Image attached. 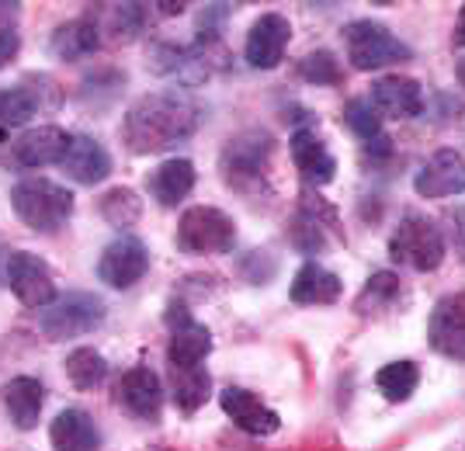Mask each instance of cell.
Returning a JSON list of instances; mask_svg holds the SVG:
<instances>
[{"label": "cell", "instance_id": "cell-30", "mask_svg": "<svg viewBox=\"0 0 465 451\" xmlns=\"http://www.w3.org/2000/svg\"><path fill=\"white\" fill-rule=\"evenodd\" d=\"M299 77L306 83H316V87H341L344 83L341 63L330 49H312V53L299 59Z\"/></svg>", "mask_w": 465, "mask_h": 451}, {"label": "cell", "instance_id": "cell-11", "mask_svg": "<svg viewBox=\"0 0 465 451\" xmlns=\"http://www.w3.org/2000/svg\"><path fill=\"white\" fill-rule=\"evenodd\" d=\"M115 403L129 417L156 424L160 413H163V382H160V375L153 368H146V365L129 368L115 382Z\"/></svg>", "mask_w": 465, "mask_h": 451}, {"label": "cell", "instance_id": "cell-12", "mask_svg": "<svg viewBox=\"0 0 465 451\" xmlns=\"http://www.w3.org/2000/svg\"><path fill=\"white\" fill-rule=\"evenodd\" d=\"M427 340L438 354L451 361H465V292L438 299L427 319Z\"/></svg>", "mask_w": 465, "mask_h": 451}, {"label": "cell", "instance_id": "cell-24", "mask_svg": "<svg viewBox=\"0 0 465 451\" xmlns=\"http://www.w3.org/2000/svg\"><path fill=\"white\" fill-rule=\"evenodd\" d=\"M101 49V28L94 18H74L53 32V56L63 63L87 59Z\"/></svg>", "mask_w": 465, "mask_h": 451}, {"label": "cell", "instance_id": "cell-35", "mask_svg": "<svg viewBox=\"0 0 465 451\" xmlns=\"http://www.w3.org/2000/svg\"><path fill=\"white\" fill-rule=\"evenodd\" d=\"M18 49H21V35L11 28V25H0V70L18 56Z\"/></svg>", "mask_w": 465, "mask_h": 451}, {"label": "cell", "instance_id": "cell-28", "mask_svg": "<svg viewBox=\"0 0 465 451\" xmlns=\"http://www.w3.org/2000/svg\"><path fill=\"white\" fill-rule=\"evenodd\" d=\"M97 212L104 222H112L115 230H129V226H136L139 216H143V201L133 188H112V191H104L101 201H97Z\"/></svg>", "mask_w": 465, "mask_h": 451}, {"label": "cell", "instance_id": "cell-31", "mask_svg": "<svg viewBox=\"0 0 465 451\" xmlns=\"http://www.w3.org/2000/svg\"><path fill=\"white\" fill-rule=\"evenodd\" d=\"M39 112V98L25 87H0V129L25 125L28 118Z\"/></svg>", "mask_w": 465, "mask_h": 451}, {"label": "cell", "instance_id": "cell-20", "mask_svg": "<svg viewBox=\"0 0 465 451\" xmlns=\"http://www.w3.org/2000/svg\"><path fill=\"white\" fill-rule=\"evenodd\" d=\"M49 445L56 451H97L101 431L91 413L70 407V410H59L56 420L49 424Z\"/></svg>", "mask_w": 465, "mask_h": 451}, {"label": "cell", "instance_id": "cell-40", "mask_svg": "<svg viewBox=\"0 0 465 451\" xmlns=\"http://www.w3.org/2000/svg\"><path fill=\"white\" fill-rule=\"evenodd\" d=\"M4 268H7V254H4V250H0V271H4Z\"/></svg>", "mask_w": 465, "mask_h": 451}, {"label": "cell", "instance_id": "cell-32", "mask_svg": "<svg viewBox=\"0 0 465 451\" xmlns=\"http://www.w3.org/2000/svg\"><path fill=\"white\" fill-rule=\"evenodd\" d=\"M146 25V4H112L108 35L115 42H133Z\"/></svg>", "mask_w": 465, "mask_h": 451}, {"label": "cell", "instance_id": "cell-33", "mask_svg": "<svg viewBox=\"0 0 465 451\" xmlns=\"http://www.w3.org/2000/svg\"><path fill=\"white\" fill-rule=\"evenodd\" d=\"M344 122H348V129L361 139L365 146L382 136V118H379V112H375L365 98L348 101V108H344Z\"/></svg>", "mask_w": 465, "mask_h": 451}, {"label": "cell", "instance_id": "cell-4", "mask_svg": "<svg viewBox=\"0 0 465 451\" xmlns=\"http://www.w3.org/2000/svg\"><path fill=\"white\" fill-rule=\"evenodd\" d=\"M272 153L274 139L261 129H251V132H240L236 139H230L226 150H223V160H219L226 184L236 191L261 188V181L272 171Z\"/></svg>", "mask_w": 465, "mask_h": 451}, {"label": "cell", "instance_id": "cell-22", "mask_svg": "<svg viewBox=\"0 0 465 451\" xmlns=\"http://www.w3.org/2000/svg\"><path fill=\"white\" fill-rule=\"evenodd\" d=\"M344 292V285H341V278L327 271L323 264H316V260H306L295 278H292V302L295 306H330V302H337Z\"/></svg>", "mask_w": 465, "mask_h": 451}, {"label": "cell", "instance_id": "cell-34", "mask_svg": "<svg viewBox=\"0 0 465 451\" xmlns=\"http://www.w3.org/2000/svg\"><path fill=\"white\" fill-rule=\"evenodd\" d=\"M292 243H295L299 250H306V254H316V250L327 247L323 222H320V216H316L312 209H302V212L295 216V222H292Z\"/></svg>", "mask_w": 465, "mask_h": 451}, {"label": "cell", "instance_id": "cell-21", "mask_svg": "<svg viewBox=\"0 0 465 451\" xmlns=\"http://www.w3.org/2000/svg\"><path fill=\"white\" fill-rule=\"evenodd\" d=\"M0 396H4V407H7V413H11V420H15L18 431L39 427L42 407H45V386H42L39 378L18 375V378L4 382Z\"/></svg>", "mask_w": 465, "mask_h": 451}, {"label": "cell", "instance_id": "cell-18", "mask_svg": "<svg viewBox=\"0 0 465 451\" xmlns=\"http://www.w3.org/2000/svg\"><path fill=\"white\" fill-rule=\"evenodd\" d=\"M63 174L70 177L74 184H84V188H94L104 177L112 174V157L108 150L91 136H70V146L59 160Z\"/></svg>", "mask_w": 465, "mask_h": 451}, {"label": "cell", "instance_id": "cell-10", "mask_svg": "<svg viewBox=\"0 0 465 451\" xmlns=\"http://www.w3.org/2000/svg\"><path fill=\"white\" fill-rule=\"evenodd\" d=\"M146 271H150V250L139 243L136 236H118L97 257V278L108 289H118V292L143 281Z\"/></svg>", "mask_w": 465, "mask_h": 451}, {"label": "cell", "instance_id": "cell-14", "mask_svg": "<svg viewBox=\"0 0 465 451\" xmlns=\"http://www.w3.org/2000/svg\"><path fill=\"white\" fill-rule=\"evenodd\" d=\"M292 39V25L285 15L278 11H268L251 25L247 32V45H243V56L253 70H274L282 59H285V49H289Z\"/></svg>", "mask_w": 465, "mask_h": 451}, {"label": "cell", "instance_id": "cell-36", "mask_svg": "<svg viewBox=\"0 0 465 451\" xmlns=\"http://www.w3.org/2000/svg\"><path fill=\"white\" fill-rule=\"evenodd\" d=\"M455 240H459V250H462V257H465V209L455 212Z\"/></svg>", "mask_w": 465, "mask_h": 451}, {"label": "cell", "instance_id": "cell-5", "mask_svg": "<svg viewBox=\"0 0 465 451\" xmlns=\"http://www.w3.org/2000/svg\"><path fill=\"white\" fill-rule=\"evenodd\" d=\"M236 247V222L215 205H192L177 222V250L184 254H230Z\"/></svg>", "mask_w": 465, "mask_h": 451}, {"label": "cell", "instance_id": "cell-29", "mask_svg": "<svg viewBox=\"0 0 465 451\" xmlns=\"http://www.w3.org/2000/svg\"><path fill=\"white\" fill-rule=\"evenodd\" d=\"M403 295V281L392 271H375V275L365 281V292L358 295V313H382V309H392Z\"/></svg>", "mask_w": 465, "mask_h": 451}, {"label": "cell", "instance_id": "cell-26", "mask_svg": "<svg viewBox=\"0 0 465 451\" xmlns=\"http://www.w3.org/2000/svg\"><path fill=\"white\" fill-rule=\"evenodd\" d=\"M63 368H66V378H70V386H74V389L91 393V389H97V386L104 382V375H108V361H104V354L94 351V348H77V351L66 354Z\"/></svg>", "mask_w": 465, "mask_h": 451}, {"label": "cell", "instance_id": "cell-19", "mask_svg": "<svg viewBox=\"0 0 465 451\" xmlns=\"http://www.w3.org/2000/svg\"><path fill=\"white\" fill-rule=\"evenodd\" d=\"M70 146V136L59 129V125H39V129H28L21 132L15 142H11V157L18 167H49V163H59L63 153Z\"/></svg>", "mask_w": 465, "mask_h": 451}, {"label": "cell", "instance_id": "cell-6", "mask_svg": "<svg viewBox=\"0 0 465 451\" xmlns=\"http://www.w3.org/2000/svg\"><path fill=\"white\" fill-rule=\"evenodd\" d=\"M104 302L94 292H70L56 299L53 306L39 309V330L49 340H74V337L94 334L97 327L104 323Z\"/></svg>", "mask_w": 465, "mask_h": 451}, {"label": "cell", "instance_id": "cell-9", "mask_svg": "<svg viewBox=\"0 0 465 451\" xmlns=\"http://www.w3.org/2000/svg\"><path fill=\"white\" fill-rule=\"evenodd\" d=\"M167 327H171V344H167L171 368H198L213 354V330L194 323L184 302L167 306Z\"/></svg>", "mask_w": 465, "mask_h": 451}, {"label": "cell", "instance_id": "cell-38", "mask_svg": "<svg viewBox=\"0 0 465 451\" xmlns=\"http://www.w3.org/2000/svg\"><path fill=\"white\" fill-rule=\"evenodd\" d=\"M153 7H160V15L174 18V15H184V7H188V4H153Z\"/></svg>", "mask_w": 465, "mask_h": 451}, {"label": "cell", "instance_id": "cell-23", "mask_svg": "<svg viewBox=\"0 0 465 451\" xmlns=\"http://www.w3.org/2000/svg\"><path fill=\"white\" fill-rule=\"evenodd\" d=\"M146 188H150V195H153L163 209H171V205H177V201H184V198L192 195L194 163L184 157L163 160L160 167H153V171L146 174Z\"/></svg>", "mask_w": 465, "mask_h": 451}, {"label": "cell", "instance_id": "cell-13", "mask_svg": "<svg viewBox=\"0 0 465 451\" xmlns=\"http://www.w3.org/2000/svg\"><path fill=\"white\" fill-rule=\"evenodd\" d=\"M369 104L386 118H417L424 112V87L420 80L407 74H386V77L371 80Z\"/></svg>", "mask_w": 465, "mask_h": 451}, {"label": "cell", "instance_id": "cell-17", "mask_svg": "<svg viewBox=\"0 0 465 451\" xmlns=\"http://www.w3.org/2000/svg\"><path fill=\"white\" fill-rule=\"evenodd\" d=\"M289 150L295 171L306 177V184H312V188H323L337 177V157L330 153V146L312 129H295L289 139Z\"/></svg>", "mask_w": 465, "mask_h": 451}, {"label": "cell", "instance_id": "cell-25", "mask_svg": "<svg viewBox=\"0 0 465 451\" xmlns=\"http://www.w3.org/2000/svg\"><path fill=\"white\" fill-rule=\"evenodd\" d=\"M171 389H174V407L184 417H192L205 407V399L213 393V378L209 372L198 368H171Z\"/></svg>", "mask_w": 465, "mask_h": 451}, {"label": "cell", "instance_id": "cell-16", "mask_svg": "<svg viewBox=\"0 0 465 451\" xmlns=\"http://www.w3.org/2000/svg\"><path fill=\"white\" fill-rule=\"evenodd\" d=\"M219 407H223V413L230 417L240 431L253 434V437H268V434H274L282 427V417L268 403H261V396H253L251 389H240V386L223 389Z\"/></svg>", "mask_w": 465, "mask_h": 451}, {"label": "cell", "instance_id": "cell-37", "mask_svg": "<svg viewBox=\"0 0 465 451\" xmlns=\"http://www.w3.org/2000/svg\"><path fill=\"white\" fill-rule=\"evenodd\" d=\"M451 42H455L459 49H465V4H462V11H459V21H455V35H451Z\"/></svg>", "mask_w": 465, "mask_h": 451}, {"label": "cell", "instance_id": "cell-2", "mask_svg": "<svg viewBox=\"0 0 465 451\" xmlns=\"http://www.w3.org/2000/svg\"><path fill=\"white\" fill-rule=\"evenodd\" d=\"M11 209L28 230L56 233L74 216V191L45 177H25L11 188Z\"/></svg>", "mask_w": 465, "mask_h": 451}, {"label": "cell", "instance_id": "cell-8", "mask_svg": "<svg viewBox=\"0 0 465 451\" xmlns=\"http://www.w3.org/2000/svg\"><path fill=\"white\" fill-rule=\"evenodd\" d=\"M4 281L7 289L18 295L21 306L28 309H45L56 302V281H53V268L32 250H15L7 257L4 268Z\"/></svg>", "mask_w": 465, "mask_h": 451}, {"label": "cell", "instance_id": "cell-3", "mask_svg": "<svg viewBox=\"0 0 465 451\" xmlns=\"http://www.w3.org/2000/svg\"><path fill=\"white\" fill-rule=\"evenodd\" d=\"M389 257L403 268H413V271H438L441 260H445V233L438 230V222L427 216H407L396 233L389 240Z\"/></svg>", "mask_w": 465, "mask_h": 451}, {"label": "cell", "instance_id": "cell-27", "mask_svg": "<svg viewBox=\"0 0 465 451\" xmlns=\"http://www.w3.org/2000/svg\"><path fill=\"white\" fill-rule=\"evenodd\" d=\"M375 386L389 403H407L420 386V368H417V361H389L375 375Z\"/></svg>", "mask_w": 465, "mask_h": 451}, {"label": "cell", "instance_id": "cell-7", "mask_svg": "<svg viewBox=\"0 0 465 451\" xmlns=\"http://www.w3.org/2000/svg\"><path fill=\"white\" fill-rule=\"evenodd\" d=\"M341 35H344L348 63L354 70H382L389 63H407L413 56V49H410L407 42H400L379 21H351Z\"/></svg>", "mask_w": 465, "mask_h": 451}, {"label": "cell", "instance_id": "cell-15", "mask_svg": "<svg viewBox=\"0 0 465 451\" xmlns=\"http://www.w3.org/2000/svg\"><path fill=\"white\" fill-rule=\"evenodd\" d=\"M420 198H455L465 191V157L459 150H438L413 177Z\"/></svg>", "mask_w": 465, "mask_h": 451}, {"label": "cell", "instance_id": "cell-1", "mask_svg": "<svg viewBox=\"0 0 465 451\" xmlns=\"http://www.w3.org/2000/svg\"><path fill=\"white\" fill-rule=\"evenodd\" d=\"M202 125V108L188 94H146L122 118V142L133 153H163L192 139Z\"/></svg>", "mask_w": 465, "mask_h": 451}, {"label": "cell", "instance_id": "cell-39", "mask_svg": "<svg viewBox=\"0 0 465 451\" xmlns=\"http://www.w3.org/2000/svg\"><path fill=\"white\" fill-rule=\"evenodd\" d=\"M459 80H462V83H465V59H462V63H459Z\"/></svg>", "mask_w": 465, "mask_h": 451}]
</instances>
